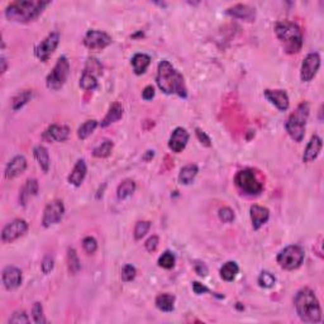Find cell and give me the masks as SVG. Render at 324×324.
Here are the masks:
<instances>
[{
    "label": "cell",
    "mask_w": 324,
    "mask_h": 324,
    "mask_svg": "<svg viewBox=\"0 0 324 324\" xmlns=\"http://www.w3.org/2000/svg\"><path fill=\"white\" fill-rule=\"evenodd\" d=\"M156 82L160 89L167 95L176 94L180 98L188 96V89H186L184 76L167 60H162L159 63Z\"/></svg>",
    "instance_id": "6da1fadb"
},
{
    "label": "cell",
    "mask_w": 324,
    "mask_h": 324,
    "mask_svg": "<svg viewBox=\"0 0 324 324\" xmlns=\"http://www.w3.org/2000/svg\"><path fill=\"white\" fill-rule=\"evenodd\" d=\"M48 4L50 1H42V0L13 1L6 6L5 17L9 21L17 22V23H27V22H32L38 18Z\"/></svg>",
    "instance_id": "7a4b0ae2"
},
{
    "label": "cell",
    "mask_w": 324,
    "mask_h": 324,
    "mask_svg": "<svg viewBox=\"0 0 324 324\" xmlns=\"http://www.w3.org/2000/svg\"><path fill=\"white\" fill-rule=\"evenodd\" d=\"M295 309L304 323H319L322 321V308L318 297L309 288L297 291L294 299Z\"/></svg>",
    "instance_id": "3957f363"
},
{
    "label": "cell",
    "mask_w": 324,
    "mask_h": 324,
    "mask_svg": "<svg viewBox=\"0 0 324 324\" xmlns=\"http://www.w3.org/2000/svg\"><path fill=\"white\" fill-rule=\"evenodd\" d=\"M275 33L286 54H297L303 47V33L297 23L288 21L279 22L275 27Z\"/></svg>",
    "instance_id": "277c9868"
},
{
    "label": "cell",
    "mask_w": 324,
    "mask_h": 324,
    "mask_svg": "<svg viewBox=\"0 0 324 324\" xmlns=\"http://www.w3.org/2000/svg\"><path fill=\"white\" fill-rule=\"evenodd\" d=\"M308 117H309V104L303 102L301 104L297 105L294 113L286 120V132L295 142L303 141Z\"/></svg>",
    "instance_id": "5b68a950"
},
{
    "label": "cell",
    "mask_w": 324,
    "mask_h": 324,
    "mask_svg": "<svg viewBox=\"0 0 324 324\" xmlns=\"http://www.w3.org/2000/svg\"><path fill=\"white\" fill-rule=\"evenodd\" d=\"M234 183L238 189L247 195H258L264 190V185L258 180L257 175L251 168H244L237 172L234 177Z\"/></svg>",
    "instance_id": "8992f818"
},
{
    "label": "cell",
    "mask_w": 324,
    "mask_h": 324,
    "mask_svg": "<svg viewBox=\"0 0 324 324\" xmlns=\"http://www.w3.org/2000/svg\"><path fill=\"white\" fill-rule=\"evenodd\" d=\"M304 249L300 246L291 244V246L285 247L281 252L277 255V264L281 269L288 271L297 270L301 266L304 261Z\"/></svg>",
    "instance_id": "52a82bcc"
},
{
    "label": "cell",
    "mask_w": 324,
    "mask_h": 324,
    "mask_svg": "<svg viewBox=\"0 0 324 324\" xmlns=\"http://www.w3.org/2000/svg\"><path fill=\"white\" fill-rule=\"evenodd\" d=\"M70 74V63L65 56H61L57 60L52 71L47 75L46 79V85L50 90H60L65 85Z\"/></svg>",
    "instance_id": "ba28073f"
},
{
    "label": "cell",
    "mask_w": 324,
    "mask_h": 324,
    "mask_svg": "<svg viewBox=\"0 0 324 324\" xmlns=\"http://www.w3.org/2000/svg\"><path fill=\"white\" fill-rule=\"evenodd\" d=\"M58 43H60V34L57 32H52V33L48 34L43 41H41V43L36 46L34 48V54L39 61L46 62L48 61V58L51 57V54H54V50L57 48Z\"/></svg>",
    "instance_id": "9c48e42d"
},
{
    "label": "cell",
    "mask_w": 324,
    "mask_h": 324,
    "mask_svg": "<svg viewBox=\"0 0 324 324\" xmlns=\"http://www.w3.org/2000/svg\"><path fill=\"white\" fill-rule=\"evenodd\" d=\"M111 43V37L103 30L90 29L84 37V45L91 51H102Z\"/></svg>",
    "instance_id": "30bf717a"
},
{
    "label": "cell",
    "mask_w": 324,
    "mask_h": 324,
    "mask_svg": "<svg viewBox=\"0 0 324 324\" xmlns=\"http://www.w3.org/2000/svg\"><path fill=\"white\" fill-rule=\"evenodd\" d=\"M63 213H65V205L61 200H54L46 205L43 210L42 225L45 228H48L51 225L57 224L62 219Z\"/></svg>",
    "instance_id": "8fae6325"
},
{
    "label": "cell",
    "mask_w": 324,
    "mask_h": 324,
    "mask_svg": "<svg viewBox=\"0 0 324 324\" xmlns=\"http://www.w3.org/2000/svg\"><path fill=\"white\" fill-rule=\"evenodd\" d=\"M319 67H321V56L318 52H310L306 54L304 58L303 65H301L300 79L304 82H309L317 75Z\"/></svg>",
    "instance_id": "7c38bea8"
},
{
    "label": "cell",
    "mask_w": 324,
    "mask_h": 324,
    "mask_svg": "<svg viewBox=\"0 0 324 324\" xmlns=\"http://www.w3.org/2000/svg\"><path fill=\"white\" fill-rule=\"evenodd\" d=\"M28 229V224L23 219H14L8 223L1 231V241L4 243H12L15 240L22 237Z\"/></svg>",
    "instance_id": "4fadbf2b"
},
{
    "label": "cell",
    "mask_w": 324,
    "mask_h": 324,
    "mask_svg": "<svg viewBox=\"0 0 324 324\" xmlns=\"http://www.w3.org/2000/svg\"><path fill=\"white\" fill-rule=\"evenodd\" d=\"M189 141V133L183 127H177L172 132L171 137H170V141H168V148L175 153H180L183 152L184 148L186 147Z\"/></svg>",
    "instance_id": "5bb4252c"
},
{
    "label": "cell",
    "mask_w": 324,
    "mask_h": 324,
    "mask_svg": "<svg viewBox=\"0 0 324 324\" xmlns=\"http://www.w3.org/2000/svg\"><path fill=\"white\" fill-rule=\"evenodd\" d=\"M1 279L6 290H14L22 284V271L18 267L6 266L3 270Z\"/></svg>",
    "instance_id": "9a60e30c"
},
{
    "label": "cell",
    "mask_w": 324,
    "mask_h": 324,
    "mask_svg": "<svg viewBox=\"0 0 324 324\" xmlns=\"http://www.w3.org/2000/svg\"><path fill=\"white\" fill-rule=\"evenodd\" d=\"M70 135V128L67 126L52 124L43 133V138L50 142H65Z\"/></svg>",
    "instance_id": "2e32d148"
},
{
    "label": "cell",
    "mask_w": 324,
    "mask_h": 324,
    "mask_svg": "<svg viewBox=\"0 0 324 324\" xmlns=\"http://www.w3.org/2000/svg\"><path fill=\"white\" fill-rule=\"evenodd\" d=\"M26 168H27V160H26V157L22 156V155L13 157L5 167V177L8 180L14 179V177L23 174L26 171Z\"/></svg>",
    "instance_id": "e0dca14e"
},
{
    "label": "cell",
    "mask_w": 324,
    "mask_h": 324,
    "mask_svg": "<svg viewBox=\"0 0 324 324\" xmlns=\"http://www.w3.org/2000/svg\"><path fill=\"white\" fill-rule=\"evenodd\" d=\"M265 96L270 103H272L280 111H286L289 109V96L285 90H265Z\"/></svg>",
    "instance_id": "ac0fdd59"
},
{
    "label": "cell",
    "mask_w": 324,
    "mask_h": 324,
    "mask_svg": "<svg viewBox=\"0 0 324 324\" xmlns=\"http://www.w3.org/2000/svg\"><path fill=\"white\" fill-rule=\"evenodd\" d=\"M227 14L234 17V18L243 19L246 22H253L256 18V12L253 8L246 4H237L227 9Z\"/></svg>",
    "instance_id": "d6986e66"
},
{
    "label": "cell",
    "mask_w": 324,
    "mask_h": 324,
    "mask_svg": "<svg viewBox=\"0 0 324 324\" xmlns=\"http://www.w3.org/2000/svg\"><path fill=\"white\" fill-rule=\"evenodd\" d=\"M249 214H251V220H252V227L255 231H258L261 228L265 223H267L269 218H270V212L265 207H260V205H252L249 209Z\"/></svg>",
    "instance_id": "ffe728a7"
},
{
    "label": "cell",
    "mask_w": 324,
    "mask_h": 324,
    "mask_svg": "<svg viewBox=\"0 0 324 324\" xmlns=\"http://www.w3.org/2000/svg\"><path fill=\"white\" fill-rule=\"evenodd\" d=\"M322 147H323V141H322L319 135H314L312 138H310V142L308 143V146H306L305 151H304L303 161L306 162V163L314 161V160L319 156Z\"/></svg>",
    "instance_id": "44dd1931"
},
{
    "label": "cell",
    "mask_w": 324,
    "mask_h": 324,
    "mask_svg": "<svg viewBox=\"0 0 324 324\" xmlns=\"http://www.w3.org/2000/svg\"><path fill=\"white\" fill-rule=\"evenodd\" d=\"M87 167L86 163H85L84 160H79L76 162V165L74 166V170L71 171V174L69 175V183L74 186H80L84 181L85 176H86Z\"/></svg>",
    "instance_id": "7402d4cb"
},
{
    "label": "cell",
    "mask_w": 324,
    "mask_h": 324,
    "mask_svg": "<svg viewBox=\"0 0 324 324\" xmlns=\"http://www.w3.org/2000/svg\"><path fill=\"white\" fill-rule=\"evenodd\" d=\"M123 111H124L123 107H122L119 103H114V104L110 107V109L108 110V113H107V115L104 117V119L100 122V127L105 128V127L110 126L111 123L118 122L120 118L123 117Z\"/></svg>",
    "instance_id": "603a6c76"
},
{
    "label": "cell",
    "mask_w": 324,
    "mask_h": 324,
    "mask_svg": "<svg viewBox=\"0 0 324 324\" xmlns=\"http://www.w3.org/2000/svg\"><path fill=\"white\" fill-rule=\"evenodd\" d=\"M135 75H142L146 72L151 63V57L146 54H135L131 60Z\"/></svg>",
    "instance_id": "cb8c5ba5"
},
{
    "label": "cell",
    "mask_w": 324,
    "mask_h": 324,
    "mask_svg": "<svg viewBox=\"0 0 324 324\" xmlns=\"http://www.w3.org/2000/svg\"><path fill=\"white\" fill-rule=\"evenodd\" d=\"M198 172L199 168L196 165L190 163V165L184 166V167L181 168L180 174H179V181H180V184H183V185H189V184H191L192 181H194Z\"/></svg>",
    "instance_id": "d4e9b609"
},
{
    "label": "cell",
    "mask_w": 324,
    "mask_h": 324,
    "mask_svg": "<svg viewBox=\"0 0 324 324\" xmlns=\"http://www.w3.org/2000/svg\"><path fill=\"white\" fill-rule=\"evenodd\" d=\"M34 159L37 160L38 165L41 166V168L43 170V172H48L50 170V155H48L47 148L43 147V146H37L34 148Z\"/></svg>",
    "instance_id": "484cf974"
},
{
    "label": "cell",
    "mask_w": 324,
    "mask_h": 324,
    "mask_svg": "<svg viewBox=\"0 0 324 324\" xmlns=\"http://www.w3.org/2000/svg\"><path fill=\"white\" fill-rule=\"evenodd\" d=\"M156 306L161 312H172L175 308V297L171 294H160L156 297Z\"/></svg>",
    "instance_id": "4316f807"
},
{
    "label": "cell",
    "mask_w": 324,
    "mask_h": 324,
    "mask_svg": "<svg viewBox=\"0 0 324 324\" xmlns=\"http://www.w3.org/2000/svg\"><path fill=\"white\" fill-rule=\"evenodd\" d=\"M238 272H240L238 265L233 261H229L223 265L222 269H220V277L225 281H233L238 275Z\"/></svg>",
    "instance_id": "83f0119b"
},
{
    "label": "cell",
    "mask_w": 324,
    "mask_h": 324,
    "mask_svg": "<svg viewBox=\"0 0 324 324\" xmlns=\"http://www.w3.org/2000/svg\"><path fill=\"white\" fill-rule=\"evenodd\" d=\"M32 94H33L32 90H23L17 94L12 99V110L17 111L21 108H23L24 105L32 99Z\"/></svg>",
    "instance_id": "f1b7e54d"
},
{
    "label": "cell",
    "mask_w": 324,
    "mask_h": 324,
    "mask_svg": "<svg viewBox=\"0 0 324 324\" xmlns=\"http://www.w3.org/2000/svg\"><path fill=\"white\" fill-rule=\"evenodd\" d=\"M135 190V183L133 180H124L123 183L118 186L117 195L119 200H124V199L129 198L132 195Z\"/></svg>",
    "instance_id": "f546056e"
},
{
    "label": "cell",
    "mask_w": 324,
    "mask_h": 324,
    "mask_svg": "<svg viewBox=\"0 0 324 324\" xmlns=\"http://www.w3.org/2000/svg\"><path fill=\"white\" fill-rule=\"evenodd\" d=\"M67 267H69V271L71 275H76L80 271L81 264L75 248L67 249Z\"/></svg>",
    "instance_id": "4dcf8cb0"
},
{
    "label": "cell",
    "mask_w": 324,
    "mask_h": 324,
    "mask_svg": "<svg viewBox=\"0 0 324 324\" xmlns=\"http://www.w3.org/2000/svg\"><path fill=\"white\" fill-rule=\"evenodd\" d=\"M80 87L84 89L85 91H93L98 87V80H96V76L90 74V72L84 71L82 76L80 79Z\"/></svg>",
    "instance_id": "1f68e13d"
},
{
    "label": "cell",
    "mask_w": 324,
    "mask_h": 324,
    "mask_svg": "<svg viewBox=\"0 0 324 324\" xmlns=\"http://www.w3.org/2000/svg\"><path fill=\"white\" fill-rule=\"evenodd\" d=\"M37 192H38V183H37L36 179H29V180H27V183H26V185H24L23 190H22L21 192L22 203L26 204V200H27L28 196L37 195Z\"/></svg>",
    "instance_id": "d6a6232c"
},
{
    "label": "cell",
    "mask_w": 324,
    "mask_h": 324,
    "mask_svg": "<svg viewBox=\"0 0 324 324\" xmlns=\"http://www.w3.org/2000/svg\"><path fill=\"white\" fill-rule=\"evenodd\" d=\"M113 147H114L113 142L109 141V139H105L98 147L94 148L93 156L98 157V159H105V157H108L109 155H110L111 151H113Z\"/></svg>",
    "instance_id": "836d02e7"
},
{
    "label": "cell",
    "mask_w": 324,
    "mask_h": 324,
    "mask_svg": "<svg viewBox=\"0 0 324 324\" xmlns=\"http://www.w3.org/2000/svg\"><path fill=\"white\" fill-rule=\"evenodd\" d=\"M98 127V122L95 119L86 120L84 124H81L78 129V137L80 139H86L91 133L95 131V128Z\"/></svg>",
    "instance_id": "e575fe53"
},
{
    "label": "cell",
    "mask_w": 324,
    "mask_h": 324,
    "mask_svg": "<svg viewBox=\"0 0 324 324\" xmlns=\"http://www.w3.org/2000/svg\"><path fill=\"white\" fill-rule=\"evenodd\" d=\"M175 262H176V258L175 255L170 251H166V252L162 253L159 258V266L162 269H166V270H170L175 266Z\"/></svg>",
    "instance_id": "d590c367"
},
{
    "label": "cell",
    "mask_w": 324,
    "mask_h": 324,
    "mask_svg": "<svg viewBox=\"0 0 324 324\" xmlns=\"http://www.w3.org/2000/svg\"><path fill=\"white\" fill-rule=\"evenodd\" d=\"M275 282H276V277L273 276L270 271H262L258 276V285L261 288L270 289L275 285Z\"/></svg>",
    "instance_id": "8d00e7d4"
},
{
    "label": "cell",
    "mask_w": 324,
    "mask_h": 324,
    "mask_svg": "<svg viewBox=\"0 0 324 324\" xmlns=\"http://www.w3.org/2000/svg\"><path fill=\"white\" fill-rule=\"evenodd\" d=\"M151 228V223L148 220H141V222H137L135 227V238L137 241L142 240V238L148 233Z\"/></svg>",
    "instance_id": "74e56055"
},
{
    "label": "cell",
    "mask_w": 324,
    "mask_h": 324,
    "mask_svg": "<svg viewBox=\"0 0 324 324\" xmlns=\"http://www.w3.org/2000/svg\"><path fill=\"white\" fill-rule=\"evenodd\" d=\"M32 317H33L34 323L37 324H43L46 323L45 314H43V306L41 303H34L33 308H32Z\"/></svg>",
    "instance_id": "f35d334b"
},
{
    "label": "cell",
    "mask_w": 324,
    "mask_h": 324,
    "mask_svg": "<svg viewBox=\"0 0 324 324\" xmlns=\"http://www.w3.org/2000/svg\"><path fill=\"white\" fill-rule=\"evenodd\" d=\"M84 71L90 72L93 75L98 76L102 74V65H100V62L96 60V58H87L86 66H85Z\"/></svg>",
    "instance_id": "ab89813d"
},
{
    "label": "cell",
    "mask_w": 324,
    "mask_h": 324,
    "mask_svg": "<svg viewBox=\"0 0 324 324\" xmlns=\"http://www.w3.org/2000/svg\"><path fill=\"white\" fill-rule=\"evenodd\" d=\"M82 247H84L85 252L87 255H93V253L96 252V249H98V242L94 237H85L84 241H82Z\"/></svg>",
    "instance_id": "60d3db41"
},
{
    "label": "cell",
    "mask_w": 324,
    "mask_h": 324,
    "mask_svg": "<svg viewBox=\"0 0 324 324\" xmlns=\"http://www.w3.org/2000/svg\"><path fill=\"white\" fill-rule=\"evenodd\" d=\"M218 216L223 223H232L234 220V212L228 207L220 208Z\"/></svg>",
    "instance_id": "b9f144b4"
},
{
    "label": "cell",
    "mask_w": 324,
    "mask_h": 324,
    "mask_svg": "<svg viewBox=\"0 0 324 324\" xmlns=\"http://www.w3.org/2000/svg\"><path fill=\"white\" fill-rule=\"evenodd\" d=\"M135 273H137V271H135V266H132V265H126V266L123 267V270H122V280L126 282L132 281L135 277Z\"/></svg>",
    "instance_id": "7bdbcfd3"
},
{
    "label": "cell",
    "mask_w": 324,
    "mask_h": 324,
    "mask_svg": "<svg viewBox=\"0 0 324 324\" xmlns=\"http://www.w3.org/2000/svg\"><path fill=\"white\" fill-rule=\"evenodd\" d=\"M9 323H29V319L24 312H15L9 319Z\"/></svg>",
    "instance_id": "ee69618b"
},
{
    "label": "cell",
    "mask_w": 324,
    "mask_h": 324,
    "mask_svg": "<svg viewBox=\"0 0 324 324\" xmlns=\"http://www.w3.org/2000/svg\"><path fill=\"white\" fill-rule=\"evenodd\" d=\"M159 237H157V236H152V237H150L146 241L144 246H146V249H147L148 252H155L157 247H159Z\"/></svg>",
    "instance_id": "f6af8a7d"
},
{
    "label": "cell",
    "mask_w": 324,
    "mask_h": 324,
    "mask_svg": "<svg viewBox=\"0 0 324 324\" xmlns=\"http://www.w3.org/2000/svg\"><path fill=\"white\" fill-rule=\"evenodd\" d=\"M54 258L50 257V256H47V257H45V260L42 261V271L45 273H50L52 270H54Z\"/></svg>",
    "instance_id": "bcb514c9"
},
{
    "label": "cell",
    "mask_w": 324,
    "mask_h": 324,
    "mask_svg": "<svg viewBox=\"0 0 324 324\" xmlns=\"http://www.w3.org/2000/svg\"><path fill=\"white\" fill-rule=\"evenodd\" d=\"M194 270H195V272L201 277H205L208 275V272H209L207 265L203 264V262H195V264H194Z\"/></svg>",
    "instance_id": "7dc6e473"
},
{
    "label": "cell",
    "mask_w": 324,
    "mask_h": 324,
    "mask_svg": "<svg viewBox=\"0 0 324 324\" xmlns=\"http://www.w3.org/2000/svg\"><path fill=\"white\" fill-rule=\"evenodd\" d=\"M196 137H198L199 141L204 144V146H207V147H210V146H212V141H210V138L207 135V133L203 132L201 129L196 128Z\"/></svg>",
    "instance_id": "c3c4849f"
},
{
    "label": "cell",
    "mask_w": 324,
    "mask_h": 324,
    "mask_svg": "<svg viewBox=\"0 0 324 324\" xmlns=\"http://www.w3.org/2000/svg\"><path fill=\"white\" fill-rule=\"evenodd\" d=\"M192 290H194V293H195V294H198V295L204 294V293H209V289H208L205 285H203V284H200V282H198V281L192 282Z\"/></svg>",
    "instance_id": "681fc988"
},
{
    "label": "cell",
    "mask_w": 324,
    "mask_h": 324,
    "mask_svg": "<svg viewBox=\"0 0 324 324\" xmlns=\"http://www.w3.org/2000/svg\"><path fill=\"white\" fill-rule=\"evenodd\" d=\"M153 96H155V89H153L152 85H148V86L144 87L143 91H142V98L144 100H152Z\"/></svg>",
    "instance_id": "f907efd6"
},
{
    "label": "cell",
    "mask_w": 324,
    "mask_h": 324,
    "mask_svg": "<svg viewBox=\"0 0 324 324\" xmlns=\"http://www.w3.org/2000/svg\"><path fill=\"white\" fill-rule=\"evenodd\" d=\"M0 62H1V74H4V72L6 71V60H5V57H4V56H1V61H0Z\"/></svg>",
    "instance_id": "816d5d0a"
}]
</instances>
